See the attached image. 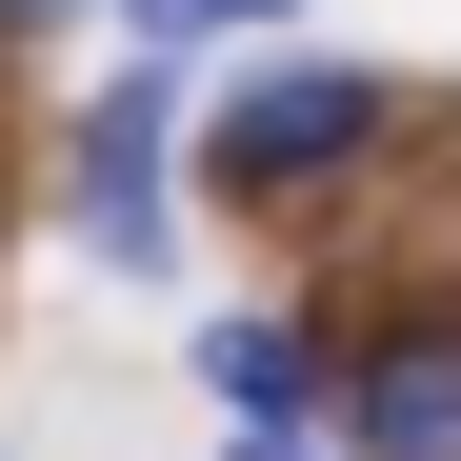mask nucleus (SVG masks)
<instances>
[{
    "instance_id": "3",
    "label": "nucleus",
    "mask_w": 461,
    "mask_h": 461,
    "mask_svg": "<svg viewBox=\"0 0 461 461\" xmlns=\"http://www.w3.org/2000/svg\"><path fill=\"white\" fill-rule=\"evenodd\" d=\"M81 241L101 261H161V81H121L81 121Z\"/></svg>"
},
{
    "instance_id": "1",
    "label": "nucleus",
    "mask_w": 461,
    "mask_h": 461,
    "mask_svg": "<svg viewBox=\"0 0 461 461\" xmlns=\"http://www.w3.org/2000/svg\"><path fill=\"white\" fill-rule=\"evenodd\" d=\"M361 140H381V81H361V60H281V81H241V101H221V140H201V161H221V201H321Z\"/></svg>"
},
{
    "instance_id": "6",
    "label": "nucleus",
    "mask_w": 461,
    "mask_h": 461,
    "mask_svg": "<svg viewBox=\"0 0 461 461\" xmlns=\"http://www.w3.org/2000/svg\"><path fill=\"white\" fill-rule=\"evenodd\" d=\"M241 461H301V441H281V421H261V441H241Z\"/></svg>"
},
{
    "instance_id": "4",
    "label": "nucleus",
    "mask_w": 461,
    "mask_h": 461,
    "mask_svg": "<svg viewBox=\"0 0 461 461\" xmlns=\"http://www.w3.org/2000/svg\"><path fill=\"white\" fill-rule=\"evenodd\" d=\"M201 361H221L241 421H301V341H281V321H201Z\"/></svg>"
},
{
    "instance_id": "5",
    "label": "nucleus",
    "mask_w": 461,
    "mask_h": 461,
    "mask_svg": "<svg viewBox=\"0 0 461 461\" xmlns=\"http://www.w3.org/2000/svg\"><path fill=\"white\" fill-rule=\"evenodd\" d=\"M121 21H140V41H161V60H181L201 21H261V0H121Z\"/></svg>"
},
{
    "instance_id": "2",
    "label": "nucleus",
    "mask_w": 461,
    "mask_h": 461,
    "mask_svg": "<svg viewBox=\"0 0 461 461\" xmlns=\"http://www.w3.org/2000/svg\"><path fill=\"white\" fill-rule=\"evenodd\" d=\"M341 461H461V301H421L341 361Z\"/></svg>"
},
{
    "instance_id": "7",
    "label": "nucleus",
    "mask_w": 461,
    "mask_h": 461,
    "mask_svg": "<svg viewBox=\"0 0 461 461\" xmlns=\"http://www.w3.org/2000/svg\"><path fill=\"white\" fill-rule=\"evenodd\" d=\"M0 21H60V0H0Z\"/></svg>"
}]
</instances>
